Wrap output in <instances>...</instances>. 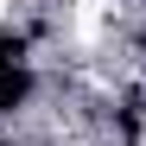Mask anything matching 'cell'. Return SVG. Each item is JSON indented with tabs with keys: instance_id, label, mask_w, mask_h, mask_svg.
Wrapping results in <instances>:
<instances>
[{
	"instance_id": "6da1fadb",
	"label": "cell",
	"mask_w": 146,
	"mask_h": 146,
	"mask_svg": "<svg viewBox=\"0 0 146 146\" xmlns=\"http://www.w3.org/2000/svg\"><path fill=\"white\" fill-rule=\"evenodd\" d=\"M26 70H0V108H19V102H26Z\"/></svg>"
},
{
	"instance_id": "7a4b0ae2",
	"label": "cell",
	"mask_w": 146,
	"mask_h": 146,
	"mask_svg": "<svg viewBox=\"0 0 146 146\" xmlns=\"http://www.w3.org/2000/svg\"><path fill=\"white\" fill-rule=\"evenodd\" d=\"M0 70H19V38L0 32Z\"/></svg>"
}]
</instances>
